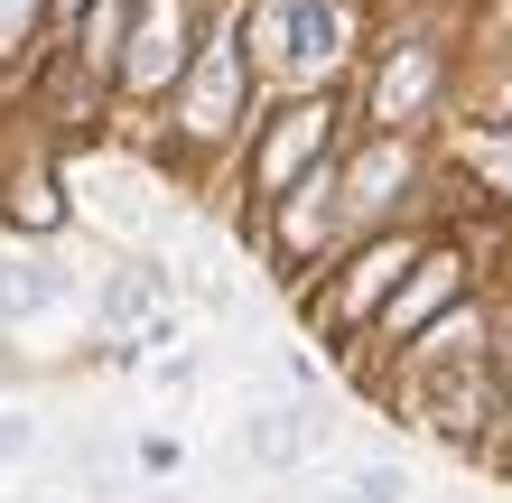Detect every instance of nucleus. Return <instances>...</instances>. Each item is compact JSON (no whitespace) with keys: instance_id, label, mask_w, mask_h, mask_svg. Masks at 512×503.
<instances>
[{"instance_id":"obj_1","label":"nucleus","mask_w":512,"mask_h":503,"mask_svg":"<svg viewBox=\"0 0 512 503\" xmlns=\"http://www.w3.org/2000/svg\"><path fill=\"white\" fill-rule=\"evenodd\" d=\"M66 271H56V261H10V271H0V308H56L66 299Z\"/></svg>"},{"instance_id":"obj_2","label":"nucleus","mask_w":512,"mask_h":503,"mask_svg":"<svg viewBox=\"0 0 512 503\" xmlns=\"http://www.w3.org/2000/svg\"><path fill=\"white\" fill-rule=\"evenodd\" d=\"M280 19H289V56H336V47H326V38H336V19H326L317 0H289Z\"/></svg>"},{"instance_id":"obj_3","label":"nucleus","mask_w":512,"mask_h":503,"mask_svg":"<svg viewBox=\"0 0 512 503\" xmlns=\"http://www.w3.org/2000/svg\"><path fill=\"white\" fill-rule=\"evenodd\" d=\"M317 429H289V420H252V457H270V466H289L298 448H308Z\"/></svg>"},{"instance_id":"obj_4","label":"nucleus","mask_w":512,"mask_h":503,"mask_svg":"<svg viewBox=\"0 0 512 503\" xmlns=\"http://www.w3.org/2000/svg\"><path fill=\"white\" fill-rule=\"evenodd\" d=\"M410 494V476H401V466H364V476H354L336 503H401Z\"/></svg>"},{"instance_id":"obj_5","label":"nucleus","mask_w":512,"mask_h":503,"mask_svg":"<svg viewBox=\"0 0 512 503\" xmlns=\"http://www.w3.org/2000/svg\"><path fill=\"white\" fill-rule=\"evenodd\" d=\"M149 308H159V280H122L103 299V317H149Z\"/></svg>"},{"instance_id":"obj_6","label":"nucleus","mask_w":512,"mask_h":503,"mask_svg":"<svg viewBox=\"0 0 512 503\" xmlns=\"http://www.w3.org/2000/svg\"><path fill=\"white\" fill-rule=\"evenodd\" d=\"M28 448V420H0V457H19Z\"/></svg>"}]
</instances>
